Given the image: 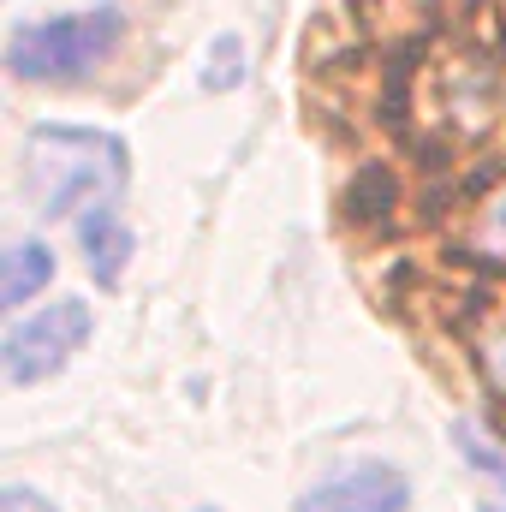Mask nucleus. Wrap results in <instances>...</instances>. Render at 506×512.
Segmentation results:
<instances>
[{"mask_svg":"<svg viewBox=\"0 0 506 512\" xmlns=\"http://www.w3.org/2000/svg\"><path fill=\"white\" fill-rule=\"evenodd\" d=\"M0 512H54V507H48L36 489H18V483H12V489H0Z\"/></svg>","mask_w":506,"mask_h":512,"instance_id":"9","label":"nucleus"},{"mask_svg":"<svg viewBox=\"0 0 506 512\" xmlns=\"http://www.w3.org/2000/svg\"><path fill=\"white\" fill-rule=\"evenodd\" d=\"M245 78V42L239 36H215L209 66H203V90H233Z\"/></svg>","mask_w":506,"mask_h":512,"instance_id":"8","label":"nucleus"},{"mask_svg":"<svg viewBox=\"0 0 506 512\" xmlns=\"http://www.w3.org/2000/svg\"><path fill=\"white\" fill-rule=\"evenodd\" d=\"M131 161L126 143L114 131H84V126H36L24 143V185L42 221L90 215L126 185Z\"/></svg>","mask_w":506,"mask_h":512,"instance_id":"1","label":"nucleus"},{"mask_svg":"<svg viewBox=\"0 0 506 512\" xmlns=\"http://www.w3.org/2000/svg\"><path fill=\"white\" fill-rule=\"evenodd\" d=\"M453 441H459V453H465V465H471V471L495 477V483L506 489V453L483 435V429H477V423H453Z\"/></svg>","mask_w":506,"mask_h":512,"instance_id":"7","label":"nucleus"},{"mask_svg":"<svg viewBox=\"0 0 506 512\" xmlns=\"http://www.w3.org/2000/svg\"><path fill=\"white\" fill-rule=\"evenodd\" d=\"M126 36L120 6H96V12H66L48 24H18L6 42V66L24 84H72L90 66H102Z\"/></svg>","mask_w":506,"mask_h":512,"instance_id":"2","label":"nucleus"},{"mask_svg":"<svg viewBox=\"0 0 506 512\" xmlns=\"http://www.w3.org/2000/svg\"><path fill=\"white\" fill-rule=\"evenodd\" d=\"M90 328H96V316H90L84 298H60V304L24 316V322L6 334V346H0V370H6V382L12 387H36V382H48V376H60L66 358L90 340Z\"/></svg>","mask_w":506,"mask_h":512,"instance_id":"3","label":"nucleus"},{"mask_svg":"<svg viewBox=\"0 0 506 512\" xmlns=\"http://www.w3.org/2000/svg\"><path fill=\"white\" fill-rule=\"evenodd\" d=\"M411 489L393 465H352L328 483H316L292 512H405Z\"/></svg>","mask_w":506,"mask_h":512,"instance_id":"4","label":"nucleus"},{"mask_svg":"<svg viewBox=\"0 0 506 512\" xmlns=\"http://www.w3.org/2000/svg\"><path fill=\"white\" fill-rule=\"evenodd\" d=\"M78 245H84V262H90L96 286H120V280H126L131 227L120 221V209H114V203H102V209H90V215L78 221Z\"/></svg>","mask_w":506,"mask_h":512,"instance_id":"5","label":"nucleus"},{"mask_svg":"<svg viewBox=\"0 0 506 512\" xmlns=\"http://www.w3.org/2000/svg\"><path fill=\"white\" fill-rule=\"evenodd\" d=\"M48 280H54V251H48L42 239H18V245L6 251V280H0V298H6V310L30 304V298H36Z\"/></svg>","mask_w":506,"mask_h":512,"instance_id":"6","label":"nucleus"},{"mask_svg":"<svg viewBox=\"0 0 506 512\" xmlns=\"http://www.w3.org/2000/svg\"><path fill=\"white\" fill-rule=\"evenodd\" d=\"M477 512H501V507H495V501H483V507H477Z\"/></svg>","mask_w":506,"mask_h":512,"instance_id":"10","label":"nucleus"}]
</instances>
